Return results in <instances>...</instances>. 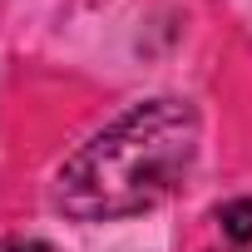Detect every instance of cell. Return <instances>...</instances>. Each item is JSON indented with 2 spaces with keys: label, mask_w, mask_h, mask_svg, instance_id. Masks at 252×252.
<instances>
[{
  "label": "cell",
  "mask_w": 252,
  "mask_h": 252,
  "mask_svg": "<svg viewBox=\"0 0 252 252\" xmlns=\"http://www.w3.org/2000/svg\"><path fill=\"white\" fill-rule=\"evenodd\" d=\"M198 158V114L183 99H149L99 129L55 178V203L79 222L158 208Z\"/></svg>",
  "instance_id": "1"
},
{
  "label": "cell",
  "mask_w": 252,
  "mask_h": 252,
  "mask_svg": "<svg viewBox=\"0 0 252 252\" xmlns=\"http://www.w3.org/2000/svg\"><path fill=\"white\" fill-rule=\"evenodd\" d=\"M218 227L232 242H252V198H237V203L218 208Z\"/></svg>",
  "instance_id": "2"
},
{
  "label": "cell",
  "mask_w": 252,
  "mask_h": 252,
  "mask_svg": "<svg viewBox=\"0 0 252 252\" xmlns=\"http://www.w3.org/2000/svg\"><path fill=\"white\" fill-rule=\"evenodd\" d=\"M0 252H55V247L40 237H0Z\"/></svg>",
  "instance_id": "3"
}]
</instances>
